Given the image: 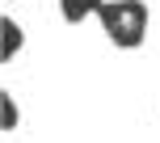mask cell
Here are the masks:
<instances>
[{
    "mask_svg": "<svg viewBox=\"0 0 160 143\" xmlns=\"http://www.w3.org/2000/svg\"><path fill=\"white\" fill-rule=\"evenodd\" d=\"M0 114H4V131H13L17 126V101H13V97H0Z\"/></svg>",
    "mask_w": 160,
    "mask_h": 143,
    "instance_id": "4",
    "label": "cell"
},
{
    "mask_svg": "<svg viewBox=\"0 0 160 143\" xmlns=\"http://www.w3.org/2000/svg\"><path fill=\"white\" fill-rule=\"evenodd\" d=\"M93 4H97V8H101V4H105V0H93Z\"/></svg>",
    "mask_w": 160,
    "mask_h": 143,
    "instance_id": "5",
    "label": "cell"
},
{
    "mask_svg": "<svg viewBox=\"0 0 160 143\" xmlns=\"http://www.w3.org/2000/svg\"><path fill=\"white\" fill-rule=\"evenodd\" d=\"M0 25H4V59H13L17 51H21V25H17L13 17H4Z\"/></svg>",
    "mask_w": 160,
    "mask_h": 143,
    "instance_id": "3",
    "label": "cell"
},
{
    "mask_svg": "<svg viewBox=\"0 0 160 143\" xmlns=\"http://www.w3.org/2000/svg\"><path fill=\"white\" fill-rule=\"evenodd\" d=\"M97 21L110 34L114 47L135 51L139 42H143V34H148V4L143 0H105V4L97 8Z\"/></svg>",
    "mask_w": 160,
    "mask_h": 143,
    "instance_id": "1",
    "label": "cell"
},
{
    "mask_svg": "<svg viewBox=\"0 0 160 143\" xmlns=\"http://www.w3.org/2000/svg\"><path fill=\"white\" fill-rule=\"evenodd\" d=\"M59 8H63V17H68V21H84L88 13H97V4H93V0H59Z\"/></svg>",
    "mask_w": 160,
    "mask_h": 143,
    "instance_id": "2",
    "label": "cell"
}]
</instances>
